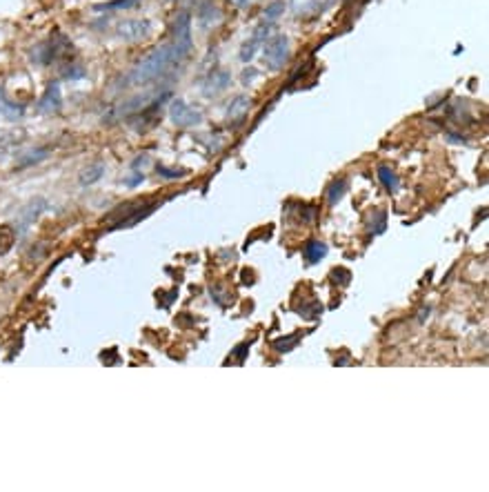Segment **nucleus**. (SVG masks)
<instances>
[{
  "mask_svg": "<svg viewBox=\"0 0 489 492\" xmlns=\"http://www.w3.org/2000/svg\"><path fill=\"white\" fill-rule=\"evenodd\" d=\"M178 61H180V58L176 56L171 43L161 45V47H156V50H152L136 67L129 71L127 82H129V85H149V82H154L161 76H165L167 71L174 67Z\"/></svg>",
  "mask_w": 489,
  "mask_h": 492,
  "instance_id": "f257e3e1",
  "label": "nucleus"
},
{
  "mask_svg": "<svg viewBox=\"0 0 489 492\" xmlns=\"http://www.w3.org/2000/svg\"><path fill=\"white\" fill-rule=\"evenodd\" d=\"M296 339L298 337H287V339H278L276 343H274V347L276 350H280V352H287V350H291L293 345H296Z\"/></svg>",
  "mask_w": 489,
  "mask_h": 492,
  "instance_id": "412c9836",
  "label": "nucleus"
},
{
  "mask_svg": "<svg viewBox=\"0 0 489 492\" xmlns=\"http://www.w3.org/2000/svg\"><path fill=\"white\" fill-rule=\"evenodd\" d=\"M165 99H169V92H140L136 96H131V99L122 101L116 110L109 114L105 121H118V118H127L131 114H138V112H145L147 107H152L154 103H163Z\"/></svg>",
  "mask_w": 489,
  "mask_h": 492,
  "instance_id": "f03ea898",
  "label": "nucleus"
},
{
  "mask_svg": "<svg viewBox=\"0 0 489 492\" xmlns=\"http://www.w3.org/2000/svg\"><path fill=\"white\" fill-rule=\"evenodd\" d=\"M302 254H305V259H307V263H321L327 254V245L321 243V241H314V243H309L307 247H305Z\"/></svg>",
  "mask_w": 489,
  "mask_h": 492,
  "instance_id": "ddd939ff",
  "label": "nucleus"
},
{
  "mask_svg": "<svg viewBox=\"0 0 489 492\" xmlns=\"http://www.w3.org/2000/svg\"><path fill=\"white\" fill-rule=\"evenodd\" d=\"M169 118H171V123L178 127H194V125L203 123V112L198 110V107H191L189 103L178 99L169 105Z\"/></svg>",
  "mask_w": 489,
  "mask_h": 492,
  "instance_id": "423d86ee",
  "label": "nucleus"
},
{
  "mask_svg": "<svg viewBox=\"0 0 489 492\" xmlns=\"http://www.w3.org/2000/svg\"><path fill=\"white\" fill-rule=\"evenodd\" d=\"M20 138H22V134H20V131H16V129H5V131H0V152H7L9 147L18 145Z\"/></svg>",
  "mask_w": 489,
  "mask_h": 492,
  "instance_id": "4468645a",
  "label": "nucleus"
},
{
  "mask_svg": "<svg viewBox=\"0 0 489 492\" xmlns=\"http://www.w3.org/2000/svg\"><path fill=\"white\" fill-rule=\"evenodd\" d=\"M231 3H234L236 7H249L254 0H231Z\"/></svg>",
  "mask_w": 489,
  "mask_h": 492,
  "instance_id": "393cba45",
  "label": "nucleus"
},
{
  "mask_svg": "<svg viewBox=\"0 0 489 492\" xmlns=\"http://www.w3.org/2000/svg\"><path fill=\"white\" fill-rule=\"evenodd\" d=\"M332 279H334V281H338L340 285H347V283H349V279H351V274H349L345 268H338V270H334V272H332Z\"/></svg>",
  "mask_w": 489,
  "mask_h": 492,
  "instance_id": "4be33fe9",
  "label": "nucleus"
},
{
  "mask_svg": "<svg viewBox=\"0 0 489 492\" xmlns=\"http://www.w3.org/2000/svg\"><path fill=\"white\" fill-rule=\"evenodd\" d=\"M14 243H16V234H14V230H11L9 225L0 227V256L7 254V252H9L11 247H14Z\"/></svg>",
  "mask_w": 489,
  "mask_h": 492,
  "instance_id": "2eb2a0df",
  "label": "nucleus"
},
{
  "mask_svg": "<svg viewBox=\"0 0 489 492\" xmlns=\"http://www.w3.org/2000/svg\"><path fill=\"white\" fill-rule=\"evenodd\" d=\"M82 74H85L82 67H69L65 76H67V78H82Z\"/></svg>",
  "mask_w": 489,
  "mask_h": 492,
  "instance_id": "5701e85b",
  "label": "nucleus"
},
{
  "mask_svg": "<svg viewBox=\"0 0 489 492\" xmlns=\"http://www.w3.org/2000/svg\"><path fill=\"white\" fill-rule=\"evenodd\" d=\"M249 107H251L249 96H236V99L231 101L229 107H227V118L229 121H240V118L249 112Z\"/></svg>",
  "mask_w": 489,
  "mask_h": 492,
  "instance_id": "9d476101",
  "label": "nucleus"
},
{
  "mask_svg": "<svg viewBox=\"0 0 489 492\" xmlns=\"http://www.w3.org/2000/svg\"><path fill=\"white\" fill-rule=\"evenodd\" d=\"M140 0H112V3H105V5H96V11H114V9H131L136 7Z\"/></svg>",
  "mask_w": 489,
  "mask_h": 492,
  "instance_id": "6ab92c4d",
  "label": "nucleus"
},
{
  "mask_svg": "<svg viewBox=\"0 0 489 492\" xmlns=\"http://www.w3.org/2000/svg\"><path fill=\"white\" fill-rule=\"evenodd\" d=\"M378 176H381V183L385 185L387 191H396L398 189V176L391 172L389 167H385V165L378 167Z\"/></svg>",
  "mask_w": 489,
  "mask_h": 492,
  "instance_id": "dca6fc26",
  "label": "nucleus"
},
{
  "mask_svg": "<svg viewBox=\"0 0 489 492\" xmlns=\"http://www.w3.org/2000/svg\"><path fill=\"white\" fill-rule=\"evenodd\" d=\"M347 191V181H334L332 185H329V189H327V201H329V205H336V203L342 198V194H345Z\"/></svg>",
  "mask_w": 489,
  "mask_h": 492,
  "instance_id": "a211bd4d",
  "label": "nucleus"
},
{
  "mask_svg": "<svg viewBox=\"0 0 489 492\" xmlns=\"http://www.w3.org/2000/svg\"><path fill=\"white\" fill-rule=\"evenodd\" d=\"M289 61V38L285 34H278L274 38H269L265 43V50H263V63L267 69L278 71L283 69L285 63Z\"/></svg>",
  "mask_w": 489,
  "mask_h": 492,
  "instance_id": "7ed1b4c3",
  "label": "nucleus"
},
{
  "mask_svg": "<svg viewBox=\"0 0 489 492\" xmlns=\"http://www.w3.org/2000/svg\"><path fill=\"white\" fill-rule=\"evenodd\" d=\"M60 107H63V94H60V85L58 82H52V85L47 87V92L43 94V99L38 101V110L43 114H54V112H60Z\"/></svg>",
  "mask_w": 489,
  "mask_h": 492,
  "instance_id": "6e6552de",
  "label": "nucleus"
},
{
  "mask_svg": "<svg viewBox=\"0 0 489 492\" xmlns=\"http://www.w3.org/2000/svg\"><path fill=\"white\" fill-rule=\"evenodd\" d=\"M229 85H231V76L227 74V71H212L203 82V92H205V96H218Z\"/></svg>",
  "mask_w": 489,
  "mask_h": 492,
  "instance_id": "1a4fd4ad",
  "label": "nucleus"
},
{
  "mask_svg": "<svg viewBox=\"0 0 489 492\" xmlns=\"http://www.w3.org/2000/svg\"><path fill=\"white\" fill-rule=\"evenodd\" d=\"M283 11H285V3H280V0H278V3H272L265 9V20L267 22H274L280 14H283Z\"/></svg>",
  "mask_w": 489,
  "mask_h": 492,
  "instance_id": "aec40b11",
  "label": "nucleus"
},
{
  "mask_svg": "<svg viewBox=\"0 0 489 492\" xmlns=\"http://www.w3.org/2000/svg\"><path fill=\"white\" fill-rule=\"evenodd\" d=\"M103 174H105V165L103 163H92L78 174V181H80L82 187H87V185H94V183L101 181Z\"/></svg>",
  "mask_w": 489,
  "mask_h": 492,
  "instance_id": "9b49d317",
  "label": "nucleus"
},
{
  "mask_svg": "<svg viewBox=\"0 0 489 492\" xmlns=\"http://www.w3.org/2000/svg\"><path fill=\"white\" fill-rule=\"evenodd\" d=\"M254 78H256V69H251V67H249V69H245V71H242V82H245V85H249V82H251Z\"/></svg>",
  "mask_w": 489,
  "mask_h": 492,
  "instance_id": "b1692460",
  "label": "nucleus"
},
{
  "mask_svg": "<svg viewBox=\"0 0 489 492\" xmlns=\"http://www.w3.org/2000/svg\"><path fill=\"white\" fill-rule=\"evenodd\" d=\"M171 47H174L176 56L185 58L191 50V20H189V14L187 11H180L174 20V27H171Z\"/></svg>",
  "mask_w": 489,
  "mask_h": 492,
  "instance_id": "20e7f679",
  "label": "nucleus"
},
{
  "mask_svg": "<svg viewBox=\"0 0 489 492\" xmlns=\"http://www.w3.org/2000/svg\"><path fill=\"white\" fill-rule=\"evenodd\" d=\"M49 156V150L47 147H41V150H31L22 156V159L18 161V167H29V165H36V163H41L43 159H47Z\"/></svg>",
  "mask_w": 489,
  "mask_h": 492,
  "instance_id": "f3484780",
  "label": "nucleus"
},
{
  "mask_svg": "<svg viewBox=\"0 0 489 492\" xmlns=\"http://www.w3.org/2000/svg\"><path fill=\"white\" fill-rule=\"evenodd\" d=\"M269 34H272V22L265 20L263 25H258V27L254 29L251 38L240 47V61L249 63L251 58L256 56V52H258V47H261L263 43H267V36H269Z\"/></svg>",
  "mask_w": 489,
  "mask_h": 492,
  "instance_id": "0eeeda50",
  "label": "nucleus"
},
{
  "mask_svg": "<svg viewBox=\"0 0 489 492\" xmlns=\"http://www.w3.org/2000/svg\"><path fill=\"white\" fill-rule=\"evenodd\" d=\"M0 110H3V87H0Z\"/></svg>",
  "mask_w": 489,
  "mask_h": 492,
  "instance_id": "a878e982",
  "label": "nucleus"
},
{
  "mask_svg": "<svg viewBox=\"0 0 489 492\" xmlns=\"http://www.w3.org/2000/svg\"><path fill=\"white\" fill-rule=\"evenodd\" d=\"M116 38L125 41V43H138L152 34V20H140V18H129V20H120L114 27Z\"/></svg>",
  "mask_w": 489,
  "mask_h": 492,
  "instance_id": "39448f33",
  "label": "nucleus"
},
{
  "mask_svg": "<svg viewBox=\"0 0 489 492\" xmlns=\"http://www.w3.org/2000/svg\"><path fill=\"white\" fill-rule=\"evenodd\" d=\"M45 210V198H34L27 208L20 212V225L27 227L34 219H38V214Z\"/></svg>",
  "mask_w": 489,
  "mask_h": 492,
  "instance_id": "f8f14e48",
  "label": "nucleus"
}]
</instances>
